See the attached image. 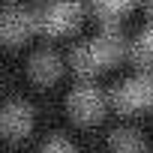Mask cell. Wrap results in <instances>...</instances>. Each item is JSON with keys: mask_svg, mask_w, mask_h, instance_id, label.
Masks as SVG:
<instances>
[{"mask_svg": "<svg viewBox=\"0 0 153 153\" xmlns=\"http://www.w3.org/2000/svg\"><path fill=\"white\" fill-rule=\"evenodd\" d=\"M144 138L135 129H117L108 138V153H144Z\"/></svg>", "mask_w": 153, "mask_h": 153, "instance_id": "obj_8", "label": "cell"}, {"mask_svg": "<svg viewBox=\"0 0 153 153\" xmlns=\"http://www.w3.org/2000/svg\"><path fill=\"white\" fill-rule=\"evenodd\" d=\"M102 111H105V96L96 87L81 84V87H75L69 93V114L78 120V123H84V126L87 123H96L102 117Z\"/></svg>", "mask_w": 153, "mask_h": 153, "instance_id": "obj_4", "label": "cell"}, {"mask_svg": "<svg viewBox=\"0 0 153 153\" xmlns=\"http://www.w3.org/2000/svg\"><path fill=\"white\" fill-rule=\"evenodd\" d=\"M78 12H81L78 3H72V0H51L48 6H42L36 12V24L42 33L57 36V33H66L78 24Z\"/></svg>", "mask_w": 153, "mask_h": 153, "instance_id": "obj_3", "label": "cell"}, {"mask_svg": "<svg viewBox=\"0 0 153 153\" xmlns=\"http://www.w3.org/2000/svg\"><path fill=\"white\" fill-rule=\"evenodd\" d=\"M114 105L120 111H141L153 105V72H141L135 78L123 81L114 93Z\"/></svg>", "mask_w": 153, "mask_h": 153, "instance_id": "obj_2", "label": "cell"}, {"mask_svg": "<svg viewBox=\"0 0 153 153\" xmlns=\"http://www.w3.org/2000/svg\"><path fill=\"white\" fill-rule=\"evenodd\" d=\"M33 129V111L27 102H9L3 111V132L9 141H18L24 135H30Z\"/></svg>", "mask_w": 153, "mask_h": 153, "instance_id": "obj_5", "label": "cell"}, {"mask_svg": "<svg viewBox=\"0 0 153 153\" xmlns=\"http://www.w3.org/2000/svg\"><path fill=\"white\" fill-rule=\"evenodd\" d=\"M42 153H78L75 144L66 138V135H51L45 144H42Z\"/></svg>", "mask_w": 153, "mask_h": 153, "instance_id": "obj_11", "label": "cell"}, {"mask_svg": "<svg viewBox=\"0 0 153 153\" xmlns=\"http://www.w3.org/2000/svg\"><path fill=\"white\" fill-rule=\"evenodd\" d=\"M33 30H39L36 24V15L33 12H24V9H9L3 15V39L9 45H18L21 39H27Z\"/></svg>", "mask_w": 153, "mask_h": 153, "instance_id": "obj_6", "label": "cell"}, {"mask_svg": "<svg viewBox=\"0 0 153 153\" xmlns=\"http://www.w3.org/2000/svg\"><path fill=\"white\" fill-rule=\"evenodd\" d=\"M117 54H120V39L114 33H102V36H96V39H90V42L75 48L72 63L78 66L81 72H96V69L108 66Z\"/></svg>", "mask_w": 153, "mask_h": 153, "instance_id": "obj_1", "label": "cell"}, {"mask_svg": "<svg viewBox=\"0 0 153 153\" xmlns=\"http://www.w3.org/2000/svg\"><path fill=\"white\" fill-rule=\"evenodd\" d=\"M132 3H135V0H96V12H99L102 18H117V15H123Z\"/></svg>", "mask_w": 153, "mask_h": 153, "instance_id": "obj_10", "label": "cell"}, {"mask_svg": "<svg viewBox=\"0 0 153 153\" xmlns=\"http://www.w3.org/2000/svg\"><path fill=\"white\" fill-rule=\"evenodd\" d=\"M132 57L138 63H153V21L138 33V39L132 45Z\"/></svg>", "mask_w": 153, "mask_h": 153, "instance_id": "obj_9", "label": "cell"}, {"mask_svg": "<svg viewBox=\"0 0 153 153\" xmlns=\"http://www.w3.org/2000/svg\"><path fill=\"white\" fill-rule=\"evenodd\" d=\"M150 6H153V0H150Z\"/></svg>", "mask_w": 153, "mask_h": 153, "instance_id": "obj_12", "label": "cell"}, {"mask_svg": "<svg viewBox=\"0 0 153 153\" xmlns=\"http://www.w3.org/2000/svg\"><path fill=\"white\" fill-rule=\"evenodd\" d=\"M60 69H63V63L54 51H39L30 60V78L36 84H54L60 78Z\"/></svg>", "mask_w": 153, "mask_h": 153, "instance_id": "obj_7", "label": "cell"}]
</instances>
